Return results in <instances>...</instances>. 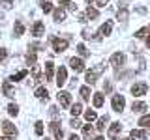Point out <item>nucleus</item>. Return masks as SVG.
Masks as SVG:
<instances>
[{"mask_svg": "<svg viewBox=\"0 0 150 140\" xmlns=\"http://www.w3.org/2000/svg\"><path fill=\"white\" fill-rule=\"evenodd\" d=\"M94 106L96 108H100V106H103V93H94Z\"/></svg>", "mask_w": 150, "mask_h": 140, "instance_id": "24", "label": "nucleus"}, {"mask_svg": "<svg viewBox=\"0 0 150 140\" xmlns=\"http://www.w3.org/2000/svg\"><path fill=\"white\" fill-rule=\"evenodd\" d=\"M103 92H105V93H109V92H111V84H109V82L103 84Z\"/></svg>", "mask_w": 150, "mask_h": 140, "instance_id": "41", "label": "nucleus"}, {"mask_svg": "<svg viewBox=\"0 0 150 140\" xmlns=\"http://www.w3.org/2000/svg\"><path fill=\"white\" fill-rule=\"evenodd\" d=\"M69 112H71V116H73V118H77V116L83 112V106H81V103H75V105H71V110H69Z\"/></svg>", "mask_w": 150, "mask_h": 140, "instance_id": "25", "label": "nucleus"}, {"mask_svg": "<svg viewBox=\"0 0 150 140\" xmlns=\"http://www.w3.org/2000/svg\"><path fill=\"white\" fill-rule=\"evenodd\" d=\"M8 112H9V116H17L19 114V106L11 103V105H8Z\"/></svg>", "mask_w": 150, "mask_h": 140, "instance_id": "33", "label": "nucleus"}, {"mask_svg": "<svg viewBox=\"0 0 150 140\" xmlns=\"http://www.w3.org/2000/svg\"><path fill=\"white\" fill-rule=\"evenodd\" d=\"M26 64L28 65H36V52H28L26 54Z\"/></svg>", "mask_w": 150, "mask_h": 140, "instance_id": "32", "label": "nucleus"}, {"mask_svg": "<svg viewBox=\"0 0 150 140\" xmlns=\"http://www.w3.org/2000/svg\"><path fill=\"white\" fill-rule=\"evenodd\" d=\"M69 125H71V127H73V129H77V127H81V121H79V120H75V118H73L71 121H69Z\"/></svg>", "mask_w": 150, "mask_h": 140, "instance_id": "39", "label": "nucleus"}, {"mask_svg": "<svg viewBox=\"0 0 150 140\" xmlns=\"http://www.w3.org/2000/svg\"><path fill=\"white\" fill-rule=\"evenodd\" d=\"M2 131L8 134V136H17V129H15V125H13L11 121H4V123H2Z\"/></svg>", "mask_w": 150, "mask_h": 140, "instance_id": "11", "label": "nucleus"}, {"mask_svg": "<svg viewBox=\"0 0 150 140\" xmlns=\"http://www.w3.org/2000/svg\"><path fill=\"white\" fill-rule=\"evenodd\" d=\"M40 8L43 9L45 13H51V11H53V4H51L49 0H40Z\"/></svg>", "mask_w": 150, "mask_h": 140, "instance_id": "23", "label": "nucleus"}, {"mask_svg": "<svg viewBox=\"0 0 150 140\" xmlns=\"http://www.w3.org/2000/svg\"><path fill=\"white\" fill-rule=\"evenodd\" d=\"M118 11H116V19L118 21H122V22H126L128 21V6L126 4H118Z\"/></svg>", "mask_w": 150, "mask_h": 140, "instance_id": "12", "label": "nucleus"}, {"mask_svg": "<svg viewBox=\"0 0 150 140\" xmlns=\"http://www.w3.org/2000/svg\"><path fill=\"white\" fill-rule=\"evenodd\" d=\"M69 140H81V138H79L77 134H71V136H69Z\"/></svg>", "mask_w": 150, "mask_h": 140, "instance_id": "44", "label": "nucleus"}, {"mask_svg": "<svg viewBox=\"0 0 150 140\" xmlns=\"http://www.w3.org/2000/svg\"><path fill=\"white\" fill-rule=\"evenodd\" d=\"M69 65H71V69L75 73H81V71H84V62L81 58H71L69 60Z\"/></svg>", "mask_w": 150, "mask_h": 140, "instance_id": "10", "label": "nucleus"}, {"mask_svg": "<svg viewBox=\"0 0 150 140\" xmlns=\"http://www.w3.org/2000/svg\"><path fill=\"white\" fill-rule=\"evenodd\" d=\"M129 138H148V131H141V129H131Z\"/></svg>", "mask_w": 150, "mask_h": 140, "instance_id": "19", "label": "nucleus"}, {"mask_svg": "<svg viewBox=\"0 0 150 140\" xmlns=\"http://www.w3.org/2000/svg\"><path fill=\"white\" fill-rule=\"evenodd\" d=\"M148 32H150V28H148V26H144V28H141V30L135 32V37H137V39H143V37L146 36Z\"/></svg>", "mask_w": 150, "mask_h": 140, "instance_id": "28", "label": "nucleus"}, {"mask_svg": "<svg viewBox=\"0 0 150 140\" xmlns=\"http://www.w3.org/2000/svg\"><path fill=\"white\" fill-rule=\"evenodd\" d=\"M66 80H68V71H66V67H62V65H60L58 71H56V86L62 88L64 84H66Z\"/></svg>", "mask_w": 150, "mask_h": 140, "instance_id": "6", "label": "nucleus"}, {"mask_svg": "<svg viewBox=\"0 0 150 140\" xmlns=\"http://www.w3.org/2000/svg\"><path fill=\"white\" fill-rule=\"evenodd\" d=\"M49 129H51V133L54 134V138L56 140H62V136H64V131H62V127H60V121H53V123L49 125Z\"/></svg>", "mask_w": 150, "mask_h": 140, "instance_id": "8", "label": "nucleus"}, {"mask_svg": "<svg viewBox=\"0 0 150 140\" xmlns=\"http://www.w3.org/2000/svg\"><path fill=\"white\" fill-rule=\"evenodd\" d=\"M111 105H112V110H115V112H122V110H124V106H126V99H124V95H120V93L112 95Z\"/></svg>", "mask_w": 150, "mask_h": 140, "instance_id": "2", "label": "nucleus"}, {"mask_svg": "<svg viewBox=\"0 0 150 140\" xmlns=\"http://www.w3.org/2000/svg\"><path fill=\"white\" fill-rule=\"evenodd\" d=\"M103 73V65H98V67L90 69V71H86V75H84V82L88 84V86H92V84H96L98 77Z\"/></svg>", "mask_w": 150, "mask_h": 140, "instance_id": "1", "label": "nucleus"}, {"mask_svg": "<svg viewBox=\"0 0 150 140\" xmlns=\"http://www.w3.org/2000/svg\"><path fill=\"white\" fill-rule=\"evenodd\" d=\"M139 125H141V127H150V114L143 116V118L139 120Z\"/></svg>", "mask_w": 150, "mask_h": 140, "instance_id": "31", "label": "nucleus"}, {"mask_svg": "<svg viewBox=\"0 0 150 140\" xmlns=\"http://www.w3.org/2000/svg\"><path fill=\"white\" fill-rule=\"evenodd\" d=\"M6 56H8V50L6 49H0V62H4V60H6Z\"/></svg>", "mask_w": 150, "mask_h": 140, "instance_id": "40", "label": "nucleus"}, {"mask_svg": "<svg viewBox=\"0 0 150 140\" xmlns=\"http://www.w3.org/2000/svg\"><path fill=\"white\" fill-rule=\"evenodd\" d=\"M94 140H105V138H103V136H96V138H94Z\"/></svg>", "mask_w": 150, "mask_h": 140, "instance_id": "47", "label": "nucleus"}, {"mask_svg": "<svg viewBox=\"0 0 150 140\" xmlns=\"http://www.w3.org/2000/svg\"><path fill=\"white\" fill-rule=\"evenodd\" d=\"M122 140H133V138H122Z\"/></svg>", "mask_w": 150, "mask_h": 140, "instance_id": "48", "label": "nucleus"}, {"mask_svg": "<svg viewBox=\"0 0 150 140\" xmlns=\"http://www.w3.org/2000/svg\"><path fill=\"white\" fill-rule=\"evenodd\" d=\"M111 30H112V22L107 21V22H103V24L100 26V30H98V36H109Z\"/></svg>", "mask_w": 150, "mask_h": 140, "instance_id": "14", "label": "nucleus"}, {"mask_svg": "<svg viewBox=\"0 0 150 140\" xmlns=\"http://www.w3.org/2000/svg\"><path fill=\"white\" fill-rule=\"evenodd\" d=\"M0 140H11L9 136H0Z\"/></svg>", "mask_w": 150, "mask_h": 140, "instance_id": "45", "label": "nucleus"}, {"mask_svg": "<svg viewBox=\"0 0 150 140\" xmlns=\"http://www.w3.org/2000/svg\"><path fill=\"white\" fill-rule=\"evenodd\" d=\"M13 2H15V0H0V4H2V6L6 8V9H9V8H13Z\"/></svg>", "mask_w": 150, "mask_h": 140, "instance_id": "37", "label": "nucleus"}, {"mask_svg": "<svg viewBox=\"0 0 150 140\" xmlns=\"http://www.w3.org/2000/svg\"><path fill=\"white\" fill-rule=\"evenodd\" d=\"M107 2H109V0H98V6H100V8H103Z\"/></svg>", "mask_w": 150, "mask_h": 140, "instance_id": "43", "label": "nucleus"}, {"mask_svg": "<svg viewBox=\"0 0 150 140\" xmlns=\"http://www.w3.org/2000/svg\"><path fill=\"white\" fill-rule=\"evenodd\" d=\"M58 103H60V106H64V108H68L69 105H71V93H68V92H58Z\"/></svg>", "mask_w": 150, "mask_h": 140, "instance_id": "7", "label": "nucleus"}, {"mask_svg": "<svg viewBox=\"0 0 150 140\" xmlns=\"http://www.w3.org/2000/svg\"><path fill=\"white\" fill-rule=\"evenodd\" d=\"M53 77H54V64L47 62L45 64V78L47 80H53Z\"/></svg>", "mask_w": 150, "mask_h": 140, "instance_id": "18", "label": "nucleus"}, {"mask_svg": "<svg viewBox=\"0 0 150 140\" xmlns=\"http://www.w3.org/2000/svg\"><path fill=\"white\" fill-rule=\"evenodd\" d=\"M146 47L150 49V36H148V39H146Z\"/></svg>", "mask_w": 150, "mask_h": 140, "instance_id": "46", "label": "nucleus"}, {"mask_svg": "<svg viewBox=\"0 0 150 140\" xmlns=\"http://www.w3.org/2000/svg\"><path fill=\"white\" fill-rule=\"evenodd\" d=\"M53 19H54V22H62L64 19H66V11H64L62 8L53 9Z\"/></svg>", "mask_w": 150, "mask_h": 140, "instance_id": "17", "label": "nucleus"}, {"mask_svg": "<svg viewBox=\"0 0 150 140\" xmlns=\"http://www.w3.org/2000/svg\"><path fill=\"white\" fill-rule=\"evenodd\" d=\"M77 50H79V54H81V56H88V54H90V52L86 50V47H84L83 43H79V45H77Z\"/></svg>", "mask_w": 150, "mask_h": 140, "instance_id": "36", "label": "nucleus"}, {"mask_svg": "<svg viewBox=\"0 0 150 140\" xmlns=\"http://www.w3.org/2000/svg\"><path fill=\"white\" fill-rule=\"evenodd\" d=\"M51 43H53V49L56 52H64L68 49V39H60V37H51Z\"/></svg>", "mask_w": 150, "mask_h": 140, "instance_id": "4", "label": "nucleus"}, {"mask_svg": "<svg viewBox=\"0 0 150 140\" xmlns=\"http://www.w3.org/2000/svg\"><path fill=\"white\" fill-rule=\"evenodd\" d=\"M107 123H109V116H101L100 120H98V131H105V127H107Z\"/></svg>", "mask_w": 150, "mask_h": 140, "instance_id": "22", "label": "nucleus"}, {"mask_svg": "<svg viewBox=\"0 0 150 140\" xmlns=\"http://www.w3.org/2000/svg\"><path fill=\"white\" fill-rule=\"evenodd\" d=\"M120 131H122V123H120V121H115V123H111V127H109V138H116Z\"/></svg>", "mask_w": 150, "mask_h": 140, "instance_id": "13", "label": "nucleus"}, {"mask_svg": "<svg viewBox=\"0 0 150 140\" xmlns=\"http://www.w3.org/2000/svg\"><path fill=\"white\" fill-rule=\"evenodd\" d=\"M84 118H86V121H94V120H96V118H98V114H96V110H90V108H88L86 112H84Z\"/></svg>", "mask_w": 150, "mask_h": 140, "instance_id": "29", "label": "nucleus"}, {"mask_svg": "<svg viewBox=\"0 0 150 140\" xmlns=\"http://www.w3.org/2000/svg\"><path fill=\"white\" fill-rule=\"evenodd\" d=\"M148 90V86H146V82H135L133 86H131V93H133L135 97H141V95H144Z\"/></svg>", "mask_w": 150, "mask_h": 140, "instance_id": "5", "label": "nucleus"}, {"mask_svg": "<svg viewBox=\"0 0 150 140\" xmlns=\"http://www.w3.org/2000/svg\"><path fill=\"white\" fill-rule=\"evenodd\" d=\"M2 92H4V95H6V97H13V95H15V90H13V86L9 84V80H4L2 82Z\"/></svg>", "mask_w": 150, "mask_h": 140, "instance_id": "15", "label": "nucleus"}, {"mask_svg": "<svg viewBox=\"0 0 150 140\" xmlns=\"http://www.w3.org/2000/svg\"><path fill=\"white\" fill-rule=\"evenodd\" d=\"M43 34H45V24L41 21H36L34 26H32V36H34V37H41Z\"/></svg>", "mask_w": 150, "mask_h": 140, "instance_id": "9", "label": "nucleus"}, {"mask_svg": "<svg viewBox=\"0 0 150 140\" xmlns=\"http://www.w3.org/2000/svg\"><path fill=\"white\" fill-rule=\"evenodd\" d=\"M26 75H28V71H26V69H23V71H19V73L13 75V77L9 78V80H15V82H17V80H21V78H25Z\"/></svg>", "mask_w": 150, "mask_h": 140, "instance_id": "27", "label": "nucleus"}, {"mask_svg": "<svg viewBox=\"0 0 150 140\" xmlns=\"http://www.w3.org/2000/svg\"><path fill=\"white\" fill-rule=\"evenodd\" d=\"M36 97L38 99H41V101H49V92H47V88L43 86H40V88H36Z\"/></svg>", "mask_w": 150, "mask_h": 140, "instance_id": "16", "label": "nucleus"}, {"mask_svg": "<svg viewBox=\"0 0 150 140\" xmlns=\"http://www.w3.org/2000/svg\"><path fill=\"white\" fill-rule=\"evenodd\" d=\"M92 133H94L92 125H84V127H83V134H84L86 138H90V136H92Z\"/></svg>", "mask_w": 150, "mask_h": 140, "instance_id": "34", "label": "nucleus"}, {"mask_svg": "<svg viewBox=\"0 0 150 140\" xmlns=\"http://www.w3.org/2000/svg\"><path fill=\"white\" fill-rule=\"evenodd\" d=\"M81 97H83L84 101L90 99V88H88V86H83V88H81Z\"/></svg>", "mask_w": 150, "mask_h": 140, "instance_id": "30", "label": "nucleus"}, {"mask_svg": "<svg viewBox=\"0 0 150 140\" xmlns=\"http://www.w3.org/2000/svg\"><path fill=\"white\" fill-rule=\"evenodd\" d=\"M36 134L38 136L43 134V121H36Z\"/></svg>", "mask_w": 150, "mask_h": 140, "instance_id": "35", "label": "nucleus"}, {"mask_svg": "<svg viewBox=\"0 0 150 140\" xmlns=\"http://www.w3.org/2000/svg\"><path fill=\"white\" fill-rule=\"evenodd\" d=\"M58 2H60V4H62V6H68V8H69V6H71V0H58Z\"/></svg>", "mask_w": 150, "mask_h": 140, "instance_id": "42", "label": "nucleus"}, {"mask_svg": "<svg viewBox=\"0 0 150 140\" xmlns=\"http://www.w3.org/2000/svg\"><path fill=\"white\" fill-rule=\"evenodd\" d=\"M51 116H53V118H54L56 121H58L60 116H58V108H56V106H51Z\"/></svg>", "mask_w": 150, "mask_h": 140, "instance_id": "38", "label": "nucleus"}, {"mask_svg": "<svg viewBox=\"0 0 150 140\" xmlns=\"http://www.w3.org/2000/svg\"><path fill=\"white\" fill-rule=\"evenodd\" d=\"M25 34V24H23L21 21H15V26H13V36L15 37H21Z\"/></svg>", "mask_w": 150, "mask_h": 140, "instance_id": "20", "label": "nucleus"}, {"mask_svg": "<svg viewBox=\"0 0 150 140\" xmlns=\"http://www.w3.org/2000/svg\"><path fill=\"white\" fill-rule=\"evenodd\" d=\"M124 62H126V56H124V52H115L111 56V65L118 71L120 67H124Z\"/></svg>", "mask_w": 150, "mask_h": 140, "instance_id": "3", "label": "nucleus"}, {"mask_svg": "<svg viewBox=\"0 0 150 140\" xmlns=\"http://www.w3.org/2000/svg\"><path fill=\"white\" fill-rule=\"evenodd\" d=\"M131 110H133V112H144V110H146V103H143V101H133Z\"/></svg>", "mask_w": 150, "mask_h": 140, "instance_id": "21", "label": "nucleus"}, {"mask_svg": "<svg viewBox=\"0 0 150 140\" xmlns=\"http://www.w3.org/2000/svg\"><path fill=\"white\" fill-rule=\"evenodd\" d=\"M98 15H100V13H98V9H96V8H92V6H88V8H86V17H88V19H96Z\"/></svg>", "mask_w": 150, "mask_h": 140, "instance_id": "26", "label": "nucleus"}]
</instances>
